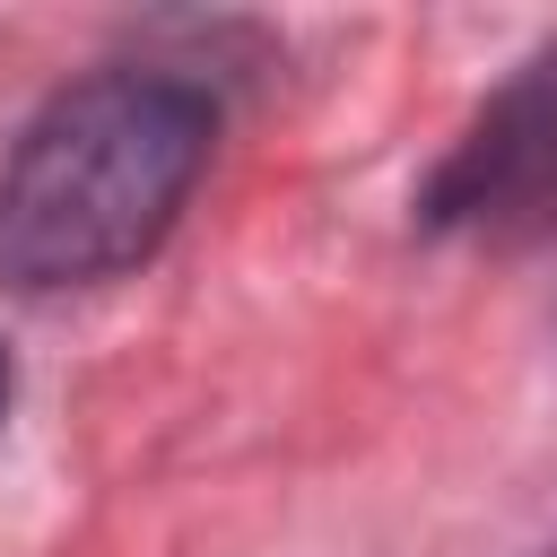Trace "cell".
<instances>
[{"label": "cell", "mask_w": 557, "mask_h": 557, "mask_svg": "<svg viewBox=\"0 0 557 557\" xmlns=\"http://www.w3.org/2000/svg\"><path fill=\"white\" fill-rule=\"evenodd\" d=\"M548 557H557V548H548Z\"/></svg>", "instance_id": "277c9868"}, {"label": "cell", "mask_w": 557, "mask_h": 557, "mask_svg": "<svg viewBox=\"0 0 557 557\" xmlns=\"http://www.w3.org/2000/svg\"><path fill=\"white\" fill-rule=\"evenodd\" d=\"M557 209V52L531 61L426 183L435 226H505Z\"/></svg>", "instance_id": "7a4b0ae2"}, {"label": "cell", "mask_w": 557, "mask_h": 557, "mask_svg": "<svg viewBox=\"0 0 557 557\" xmlns=\"http://www.w3.org/2000/svg\"><path fill=\"white\" fill-rule=\"evenodd\" d=\"M0 409H9V357H0Z\"/></svg>", "instance_id": "3957f363"}, {"label": "cell", "mask_w": 557, "mask_h": 557, "mask_svg": "<svg viewBox=\"0 0 557 557\" xmlns=\"http://www.w3.org/2000/svg\"><path fill=\"white\" fill-rule=\"evenodd\" d=\"M218 113L191 78L104 70L52 96L0 165V278L17 287H87L165 244Z\"/></svg>", "instance_id": "6da1fadb"}]
</instances>
